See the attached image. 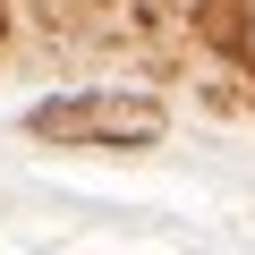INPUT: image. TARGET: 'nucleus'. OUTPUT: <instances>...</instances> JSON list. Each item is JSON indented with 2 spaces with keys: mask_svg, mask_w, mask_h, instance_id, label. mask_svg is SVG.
<instances>
[{
  "mask_svg": "<svg viewBox=\"0 0 255 255\" xmlns=\"http://www.w3.org/2000/svg\"><path fill=\"white\" fill-rule=\"evenodd\" d=\"M0 43H9V0H0Z\"/></svg>",
  "mask_w": 255,
  "mask_h": 255,
  "instance_id": "nucleus-3",
  "label": "nucleus"
},
{
  "mask_svg": "<svg viewBox=\"0 0 255 255\" xmlns=\"http://www.w3.org/2000/svg\"><path fill=\"white\" fill-rule=\"evenodd\" d=\"M230 43H238V60H247V77H255V0H238L230 9V26H221Z\"/></svg>",
  "mask_w": 255,
  "mask_h": 255,
  "instance_id": "nucleus-2",
  "label": "nucleus"
},
{
  "mask_svg": "<svg viewBox=\"0 0 255 255\" xmlns=\"http://www.w3.org/2000/svg\"><path fill=\"white\" fill-rule=\"evenodd\" d=\"M162 102L153 94H128V85H85V94H51L26 111V136L43 145H119V153H136V145H162Z\"/></svg>",
  "mask_w": 255,
  "mask_h": 255,
  "instance_id": "nucleus-1",
  "label": "nucleus"
}]
</instances>
